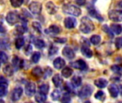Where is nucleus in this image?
<instances>
[{"label":"nucleus","mask_w":122,"mask_h":103,"mask_svg":"<svg viewBox=\"0 0 122 103\" xmlns=\"http://www.w3.org/2000/svg\"><path fill=\"white\" fill-rule=\"evenodd\" d=\"M94 29V24L92 21L87 17H84L81 19V23L80 25V30L85 34H88Z\"/></svg>","instance_id":"obj_1"},{"label":"nucleus","mask_w":122,"mask_h":103,"mask_svg":"<svg viewBox=\"0 0 122 103\" xmlns=\"http://www.w3.org/2000/svg\"><path fill=\"white\" fill-rule=\"evenodd\" d=\"M63 10L65 13L75 17H78L81 14V9L75 5H65L63 7Z\"/></svg>","instance_id":"obj_2"},{"label":"nucleus","mask_w":122,"mask_h":103,"mask_svg":"<svg viewBox=\"0 0 122 103\" xmlns=\"http://www.w3.org/2000/svg\"><path fill=\"white\" fill-rule=\"evenodd\" d=\"M93 92V88L91 85L86 84L85 86H83L81 89L78 92V96L80 98L82 99H85L87 97H89Z\"/></svg>","instance_id":"obj_3"},{"label":"nucleus","mask_w":122,"mask_h":103,"mask_svg":"<svg viewBox=\"0 0 122 103\" xmlns=\"http://www.w3.org/2000/svg\"><path fill=\"white\" fill-rule=\"evenodd\" d=\"M108 17L111 21L121 22L122 21V11L121 10H111L108 13Z\"/></svg>","instance_id":"obj_4"},{"label":"nucleus","mask_w":122,"mask_h":103,"mask_svg":"<svg viewBox=\"0 0 122 103\" xmlns=\"http://www.w3.org/2000/svg\"><path fill=\"white\" fill-rule=\"evenodd\" d=\"M19 18L20 17L18 13L16 11H13V12H10L7 14L6 17V20L10 25H14L18 22Z\"/></svg>","instance_id":"obj_5"},{"label":"nucleus","mask_w":122,"mask_h":103,"mask_svg":"<svg viewBox=\"0 0 122 103\" xmlns=\"http://www.w3.org/2000/svg\"><path fill=\"white\" fill-rule=\"evenodd\" d=\"M29 9L34 14H39L42 11V5L37 2H32L29 6Z\"/></svg>","instance_id":"obj_6"},{"label":"nucleus","mask_w":122,"mask_h":103,"mask_svg":"<svg viewBox=\"0 0 122 103\" xmlns=\"http://www.w3.org/2000/svg\"><path fill=\"white\" fill-rule=\"evenodd\" d=\"M25 92L27 96L32 97L36 92V85L33 82H29L26 84L25 88Z\"/></svg>","instance_id":"obj_7"},{"label":"nucleus","mask_w":122,"mask_h":103,"mask_svg":"<svg viewBox=\"0 0 122 103\" xmlns=\"http://www.w3.org/2000/svg\"><path fill=\"white\" fill-rule=\"evenodd\" d=\"M71 66L76 69L78 70H86L88 68L87 64L86 63V62L83 60H78L74 62L71 63Z\"/></svg>","instance_id":"obj_8"},{"label":"nucleus","mask_w":122,"mask_h":103,"mask_svg":"<svg viewBox=\"0 0 122 103\" xmlns=\"http://www.w3.org/2000/svg\"><path fill=\"white\" fill-rule=\"evenodd\" d=\"M22 94H23V89L22 87H18L15 88L12 93V101H14V102L18 101L20 99V97H22Z\"/></svg>","instance_id":"obj_9"},{"label":"nucleus","mask_w":122,"mask_h":103,"mask_svg":"<svg viewBox=\"0 0 122 103\" xmlns=\"http://www.w3.org/2000/svg\"><path fill=\"white\" fill-rule=\"evenodd\" d=\"M64 24H65V27L67 29H71L74 28L76 26L77 20L74 17H67L64 20Z\"/></svg>","instance_id":"obj_10"},{"label":"nucleus","mask_w":122,"mask_h":103,"mask_svg":"<svg viewBox=\"0 0 122 103\" xmlns=\"http://www.w3.org/2000/svg\"><path fill=\"white\" fill-rule=\"evenodd\" d=\"M88 10L89 14H90L92 17L97 19H98V21H100V22H103V19L102 16L96 11V9L93 6L88 7Z\"/></svg>","instance_id":"obj_11"},{"label":"nucleus","mask_w":122,"mask_h":103,"mask_svg":"<svg viewBox=\"0 0 122 103\" xmlns=\"http://www.w3.org/2000/svg\"><path fill=\"white\" fill-rule=\"evenodd\" d=\"M63 55L67 59L72 60L75 57V52L74 51L69 47H66L63 49Z\"/></svg>","instance_id":"obj_12"},{"label":"nucleus","mask_w":122,"mask_h":103,"mask_svg":"<svg viewBox=\"0 0 122 103\" xmlns=\"http://www.w3.org/2000/svg\"><path fill=\"white\" fill-rule=\"evenodd\" d=\"M65 65H66V62L61 57H57L53 61V66L57 70L63 69Z\"/></svg>","instance_id":"obj_13"},{"label":"nucleus","mask_w":122,"mask_h":103,"mask_svg":"<svg viewBox=\"0 0 122 103\" xmlns=\"http://www.w3.org/2000/svg\"><path fill=\"white\" fill-rule=\"evenodd\" d=\"M12 62L13 67L15 68L16 70H19V69H20V68L22 67L24 61H23L22 60H20L18 57L15 56L14 58L12 59Z\"/></svg>","instance_id":"obj_14"},{"label":"nucleus","mask_w":122,"mask_h":103,"mask_svg":"<svg viewBox=\"0 0 122 103\" xmlns=\"http://www.w3.org/2000/svg\"><path fill=\"white\" fill-rule=\"evenodd\" d=\"M7 82L5 81V80L0 82V97H4L7 93Z\"/></svg>","instance_id":"obj_15"},{"label":"nucleus","mask_w":122,"mask_h":103,"mask_svg":"<svg viewBox=\"0 0 122 103\" xmlns=\"http://www.w3.org/2000/svg\"><path fill=\"white\" fill-rule=\"evenodd\" d=\"M81 50V53L83 54V55L85 56L86 57H87V58L92 57V56H93V52L91 51V49L89 47H88L84 45V46H82Z\"/></svg>","instance_id":"obj_16"},{"label":"nucleus","mask_w":122,"mask_h":103,"mask_svg":"<svg viewBox=\"0 0 122 103\" xmlns=\"http://www.w3.org/2000/svg\"><path fill=\"white\" fill-rule=\"evenodd\" d=\"M52 82L56 87H59L63 84V78L59 74H56L52 77Z\"/></svg>","instance_id":"obj_17"},{"label":"nucleus","mask_w":122,"mask_h":103,"mask_svg":"<svg viewBox=\"0 0 122 103\" xmlns=\"http://www.w3.org/2000/svg\"><path fill=\"white\" fill-rule=\"evenodd\" d=\"M95 85L98 88H105L108 84V81L106 79L100 78L94 81Z\"/></svg>","instance_id":"obj_18"},{"label":"nucleus","mask_w":122,"mask_h":103,"mask_svg":"<svg viewBox=\"0 0 122 103\" xmlns=\"http://www.w3.org/2000/svg\"><path fill=\"white\" fill-rule=\"evenodd\" d=\"M108 92L111 94V96L113 98H116L117 97L118 94V87H116L115 84H111L108 88Z\"/></svg>","instance_id":"obj_19"},{"label":"nucleus","mask_w":122,"mask_h":103,"mask_svg":"<svg viewBox=\"0 0 122 103\" xmlns=\"http://www.w3.org/2000/svg\"><path fill=\"white\" fill-rule=\"evenodd\" d=\"M82 83V78L80 76H74L71 80V84L73 87H78Z\"/></svg>","instance_id":"obj_20"},{"label":"nucleus","mask_w":122,"mask_h":103,"mask_svg":"<svg viewBox=\"0 0 122 103\" xmlns=\"http://www.w3.org/2000/svg\"><path fill=\"white\" fill-rule=\"evenodd\" d=\"M111 30L116 34H120L122 32V27L118 24H112L111 25Z\"/></svg>","instance_id":"obj_21"},{"label":"nucleus","mask_w":122,"mask_h":103,"mask_svg":"<svg viewBox=\"0 0 122 103\" xmlns=\"http://www.w3.org/2000/svg\"><path fill=\"white\" fill-rule=\"evenodd\" d=\"M35 99L37 103H42L47 99V95L43 94L40 92H37L35 96Z\"/></svg>","instance_id":"obj_22"},{"label":"nucleus","mask_w":122,"mask_h":103,"mask_svg":"<svg viewBox=\"0 0 122 103\" xmlns=\"http://www.w3.org/2000/svg\"><path fill=\"white\" fill-rule=\"evenodd\" d=\"M46 9H47L48 13L50 14H55V13L56 12V11H57L56 7H55V5H54L52 2H49L47 3V5H46Z\"/></svg>","instance_id":"obj_23"},{"label":"nucleus","mask_w":122,"mask_h":103,"mask_svg":"<svg viewBox=\"0 0 122 103\" xmlns=\"http://www.w3.org/2000/svg\"><path fill=\"white\" fill-rule=\"evenodd\" d=\"M33 44H35V46L38 48V49H42L45 47V42L42 40V39H37V38H35L33 39Z\"/></svg>","instance_id":"obj_24"},{"label":"nucleus","mask_w":122,"mask_h":103,"mask_svg":"<svg viewBox=\"0 0 122 103\" xmlns=\"http://www.w3.org/2000/svg\"><path fill=\"white\" fill-rule=\"evenodd\" d=\"M73 70L71 69L70 67H65V68L62 70V72H61L63 77H64L65 78H68V77H70L73 75Z\"/></svg>","instance_id":"obj_25"},{"label":"nucleus","mask_w":122,"mask_h":103,"mask_svg":"<svg viewBox=\"0 0 122 103\" xmlns=\"http://www.w3.org/2000/svg\"><path fill=\"white\" fill-rule=\"evenodd\" d=\"M31 74L35 77H40L42 75V68L40 67H36L35 68L32 69V72Z\"/></svg>","instance_id":"obj_26"},{"label":"nucleus","mask_w":122,"mask_h":103,"mask_svg":"<svg viewBox=\"0 0 122 103\" xmlns=\"http://www.w3.org/2000/svg\"><path fill=\"white\" fill-rule=\"evenodd\" d=\"M3 72L7 76L10 77V76H12L13 75V68L10 65H7V66H5L4 67Z\"/></svg>","instance_id":"obj_27"},{"label":"nucleus","mask_w":122,"mask_h":103,"mask_svg":"<svg viewBox=\"0 0 122 103\" xmlns=\"http://www.w3.org/2000/svg\"><path fill=\"white\" fill-rule=\"evenodd\" d=\"M50 89V87L47 84H43L39 87V92L47 95L48 93V91Z\"/></svg>","instance_id":"obj_28"},{"label":"nucleus","mask_w":122,"mask_h":103,"mask_svg":"<svg viewBox=\"0 0 122 103\" xmlns=\"http://www.w3.org/2000/svg\"><path fill=\"white\" fill-rule=\"evenodd\" d=\"M25 44V39L23 37H18L15 41V46L16 48L20 49H21Z\"/></svg>","instance_id":"obj_29"},{"label":"nucleus","mask_w":122,"mask_h":103,"mask_svg":"<svg viewBox=\"0 0 122 103\" xmlns=\"http://www.w3.org/2000/svg\"><path fill=\"white\" fill-rule=\"evenodd\" d=\"M101 40V37H100L99 35H93V36L91 37V39H90L91 42L93 44H94V45L98 44L100 43Z\"/></svg>","instance_id":"obj_30"},{"label":"nucleus","mask_w":122,"mask_h":103,"mask_svg":"<svg viewBox=\"0 0 122 103\" xmlns=\"http://www.w3.org/2000/svg\"><path fill=\"white\" fill-rule=\"evenodd\" d=\"M60 94H61V92L60 90L58 89H55L52 94H51V97H52V99L54 100V101H57L60 99Z\"/></svg>","instance_id":"obj_31"},{"label":"nucleus","mask_w":122,"mask_h":103,"mask_svg":"<svg viewBox=\"0 0 122 103\" xmlns=\"http://www.w3.org/2000/svg\"><path fill=\"white\" fill-rule=\"evenodd\" d=\"M61 103H70L71 102V97L69 94V93H65L62 98H61Z\"/></svg>","instance_id":"obj_32"},{"label":"nucleus","mask_w":122,"mask_h":103,"mask_svg":"<svg viewBox=\"0 0 122 103\" xmlns=\"http://www.w3.org/2000/svg\"><path fill=\"white\" fill-rule=\"evenodd\" d=\"M95 98L98 100L103 101L106 99V94L103 91H98L95 94Z\"/></svg>","instance_id":"obj_33"},{"label":"nucleus","mask_w":122,"mask_h":103,"mask_svg":"<svg viewBox=\"0 0 122 103\" xmlns=\"http://www.w3.org/2000/svg\"><path fill=\"white\" fill-rule=\"evenodd\" d=\"M49 31H50V32H51L52 34H59L60 32L61 29L57 25H51L49 27Z\"/></svg>","instance_id":"obj_34"},{"label":"nucleus","mask_w":122,"mask_h":103,"mask_svg":"<svg viewBox=\"0 0 122 103\" xmlns=\"http://www.w3.org/2000/svg\"><path fill=\"white\" fill-rule=\"evenodd\" d=\"M40 57H41L40 52H35L32 55L31 60H32V62H34V63H37V62H39L40 59Z\"/></svg>","instance_id":"obj_35"},{"label":"nucleus","mask_w":122,"mask_h":103,"mask_svg":"<svg viewBox=\"0 0 122 103\" xmlns=\"http://www.w3.org/2000/svg\"><path fill=\"white\" fill-rule=\"evenodd\" d=\"M8 60V56L4 52L0 51V63H6Z\"/></svg>","instance_id":"obj_36"},{"label":"nucleus","mask_w":122,"mask_h":103,"mask_svg":"<svg viewBox=\"0 0 122 103\" xmlns=\"http://www.w3.org/2000/svg\"><path fill=\"white\" fill-rule=\"evenodd\" d=\"M11 5L13 7H20L22 3H23V0H10Z\"/></svg>","instance_id":"obj_37"},{"label":"nucleus","mask_w":122,"mask_h":103,"mask_svg":"<svg viewBox=\"0 0 122 103\" xmlns=\"http://www.w3.org/2000/svg\"><path fill=\"white\" fill-rule=\"evenodd\" d=\"M32 27L35 29V30L36 32H37L38 33H40L41 31H42V27H41V24L37 22H32Z\"/></svg>","instance_id":"obj_38"},{"label":"nucleus","mask_w":122,"mask_h":103,"mask_svg":"<svg viewBox=\"0 0 122 103\" xmlns=\"http://www.w3.org/2000/svg\"><path fill=\"white\" fill-rule=\"evenodd\" d=\"M102 29L106 32V33H107V34H108V36L110 37H113V32H112V31L111 30V29L107 26V25H103V27H102Z\"/></svg>","instance_id":"obj_39"},{"label":"nucleus","mask_w":122,"mask_h":103,"mask_svg":"<svg viewBox=\"0 0 122 103\" xmlns=\"http://www.w3.org/2000/svg\"><path fill=\"white\" fill-rule=\"evenodd\" d=\"M111 70L115 73H121L122 72V66L121 65H113L111 67Z\"/></svg>","instance_id":"obj_40"},{"label":"nucleus","mask_w":122,"mask_h":103,"mask_svg":"<svg viewBox=\"0 0 122 103\" xmlns=\"http://www.w3.org/2000/svg\"><path fill=\"white\" fill-rule=\"evenodd\" d=\"M115 46L117 49H120L122 47V37H118V38L116 39Z\"/></svg>","instance_id":"obj_41"},{"label":"nucleus","mask_w":122,"mask_h":103,"mask_svg":"<svg viewBox=\"0 0 122 103\" xmlns=\"http://www.w3.org/2000/svg\"><path fill=\"white\" fill-rule=\"evenodd\" d=\"M16 30L17 31V32H19L20 34H23L25 32H27V28L26 27H25L24 25L22 26H17L16 28Z\"/></svg>","instance_id":"obj_42"},{"label":"nucleus","mask_w":122,"mask_h":103,"mask_svg":"<svg viewBox=\"0 0 122 103\" xmlns=\"http://www.w3.org/2000/svg\"><path fill=\"white\" fill-rule=\"evenodd\" d=\"M32 51V47L30 44H27L25 48V53L26 55H30Z\"/></svg>","instance_id":"obj_43"},{"label":"nucleus","mask_w":122,"mask_h":103,"mask_svg":"<svg viewBox=\"0 0 122 103\" xmlns=\"http://www.w3.org/2000/svg\"><path fill=\"white\" fill-rule=\"evenodd\" d=\"M52 73V70H51L50 68L46 69V70H45V74H44V75H44V78H45V79L48 78L50 76H51Z\"/></svg>","instance_id":"obj_44"},{"label":"nucleus","mask_w":122,"mask_h":103,"mask_svg":"<svg viewBox=\"0 0 122 103\" xmlns=\"http://www.w3.org/2000/svg\"><path fill=\"white\" fill-rule=\"evenodd\" d=\"M57 47H51L50 49H49V54L50 55H53L57 53Z\"/></svg>","instance_id":"obj_45"},{"label":"nucleus","mask_w":122,"mask_h":103,"mask_svg":"<svg viewBox=\"0 0 122 103\" xmlns=\"http://www.w3.org/2000/svg\"><path fill=\"white\" fill-rule=\"evenodd\" d=\"M86 0H76V3L79 6H83L86 4Z\"/></svg>","instance_id":"obj_46"},{"label":"nucleus","mask_w":122,"mask_h":103,"mask_svg":"<svg viewBox=\"0 0 122 103\" xmlns=\"http://www.w3.org/2000/svg\"><path fill=\"white\" fill-rule=\"evenodd\" d=\"M55 42H60V43H64L66 42V39L65 38H55Z\"/></svg>","instance_id":"obj_47"},{"label":"nucleus","mask_w":122,"mask_h":103,"mask_svg":"<svg viewBox=\"0 0 122 103\" xmlns=\"http://www.w3.org/2000/svg\"><path fill=\"white\" fill-rule=\"evenodd\" d=\"M5 32V29L4 26L2 25V24H0V32Z\"/></svg>","instance_id":"obj_48"},{"label":"nucleus","mask_w":122,"mask_h":103,"mask_svg":"<svg viewBox=\"0 0 122 103\" xmlns=\"http://www.w3.org/2000/svg\"><path fill=\"white\" fill-rule=\"evenodd\" d=\"M118 89V92H120L121 95L122 96V85H119Z\"/></svg>","instance_id":"obj_49"},{"label":"nucleus","mask_w":122,"mask_h":103,"mask_svg":"<svg viewBox=\"0 0 122 103\" xmlns=\"http://www.w3.org/2000/svg\"><path fill=\"white\" fill-rule=\"evenodd\" d=\"M0 103H5V101L2 99H0Z\"/></svg>","instance_id":"obj_50"},{"label":"nucleus","mask_w":122,"mask_h":103,"mask_svg":"<svg viewBox=\"0 0 122 103\" xmlns=\"http://www.w3.org/2000/svg\"><path fill=\"white\" fill-rule=\"evenodd\" d=\"M119 5H120V7H121V8H122V1H121V2L120 3H119Z\"/></svg>","instance_id":"obj_51"},{"label":"nucleus","mask_w":122,"mask_h":103,"mask_svg":"<svg viewBox=\"0 0 122 103\" xmlns=\"http://www.w3.org/2000/svg\"><path fill=\"white\" fill-rule=\"evenodd\" d=\"M84 103H91V102L90 101H86V102H85Z\"/></svg>","instance_id":"obj_52"},{"label":"nucleus","mask_w":122,"mask_h":103,"mask_svg":"<svg viewBox=\"0 0 122 103\" xmlns=\"http://www.w3.org/2000/svg\"><path fill=\"white\" fill-rule=\"evenodd\" d=\"M92 1H93V2H96L97 0H92Z\"/></svg>","instance_id":"obj_53"},{"label":"nucleus","mask_w":122,"mask_h":103,"mask_svg":"<svg viewBox=\"0 0 122 103\" xmlns=\"http://www.w3.org/2000/svg\"><path fill=\"white\" fill-rule=\"evenodd\" d=\"M0 67H1V63H0Z\"/></svg>","instance_id":"obj_54"},{"label":"nucleus","mask_w":122,"mask_h":103,"mask_svg":"<svg viewBox=\"0 0 122 103\" xmlns=\"http://www.w3.org/2000/svg\"><path fill=\"white\" fill-rule=\"evenodd\" d=\"M27 103H32V102H27Z\"/></svg>","instance_id":"obj_55"},{"label":"nucleus","mask_w":122,"mask_h":103,"mask_svg":"<svg viewBox=\"0 0 122 103\" xmlns=\"http://www.w3.org/2000/svg\"><path fill=\"white\" fill-rule=\"evenodd\" d=\"M0 43H1V42H0Z\"/></svg>","instance_id":"obj_56"}]
</instances>
